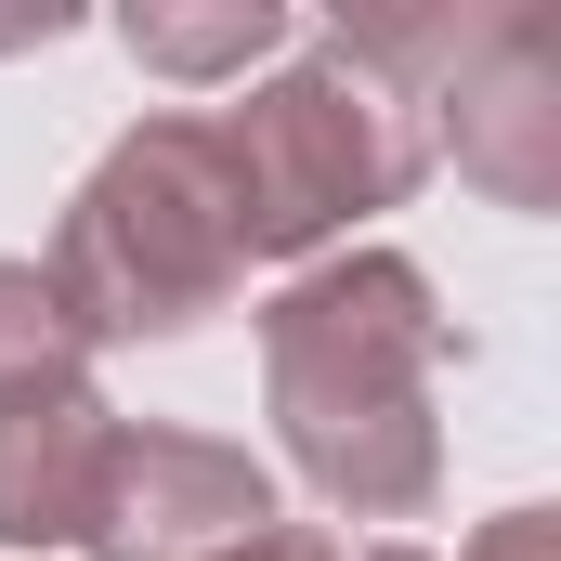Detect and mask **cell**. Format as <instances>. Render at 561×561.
Listing matches in <instances>:
<instances>
[{"instance_id": "1", "label": "cell", "mask_w": 561, "mask_h": 561, "mask_svg": "<svg viewBox=\"0 0 561 561\" xmlns=\"http://www.w3.org/2000/svg\"><path fill=\"white\" fill-rule=\"evenodd\" d=\"M457 327L405 249H327L262 300V392H275L287 470L340 523H419L444 496V379Z\"/></svg>"}, {"instance_id": "2", "label": "cell", "mask_w": 561, "mask_h": 561, "mask_svg": "<svg viewBox=\"0 0 561 561\" xmlns=\"http://www.w3.org/2000/svg\"><path fill=\"white\" fill-rule=\"evenodd\" d=\"M53 300L79 313V340H183L249 287L236 236V183L209 118H144L92 157V183L53 222Z\"/></svg>"}, {"instance_id": "3", "label": "cell", "mask_w": 561, "mask_h": 561, "mask_svg": "<svg viewBox=\"0 0 561 561\" xmlns=\"http://www.w3.org/2000/svg\"><path fill=\"white\" fill-rule=\"evenodd\" d=\"M209 144H222L249 262H327L366 209H405L419 170H431L419 105H405L353 39H313V53H287L275 79H249V92L209 118Z\"/></svg>"}, {"instance_id": "4", "label": "cell", "mask_w": 561, "mask_h": 561, "mask_svg": "<svg viewBox=\"0 0 561 561\" xmlns=\"http://www.w3.org/2000/svg\"><path fill=\"white\" fill-rule=\"evenodd\" d=\"M419 131L496 209H561V26L536 0H457V39L419 92Z\"/></svg>"}, {"instance_id": "5", "label": "cell", "mask_w": 561, "mask_h": 561, "mask_svg": "<svg viewBox=\"0 0 561 561\" xmlns=\"http://www.w3.org/2000/svg\"><path fill=\"white\" fill-rule=\"evenodd\" d=\"M275 523V470L222 431H105V470H92V510H79V549L92 561H222Z\"/></svg>"}, {"instance_id": "6", "label": "cell", "mask_w": 561, "mask_h": 561, "mask_svg": "<svg viewBox=\"0 0 561 561\" xmlns=\"http://www.w3.org/2000/svg\"><path fill=\"white\" fill-rule=\"evenodd\" d=\"M105 431H118V405H105L92 379L0 392V549H79V510H92Z\"/></svg>"}, {"instance_id": "7", "label": "cell", "mask_w": 561, "mask_h": 561, "mask_svg": "<svg viewBox=\"0 0 561 561\" xmlns=\"http://www.w3.org/2000/svg\"><path fill=\"white\" fill-rule=\"evenodd\" d=\"M118 39H131L144 79L222 92V79H249L262 53H287L300 26H287V0H131V13H118Z\"/></svg>"}, {"instance_id": "8", "label": "cell", "mask_w": 561, "mask_h": 561, "mask_svg": "<svg viewBox=\"0 0 561 561\" xmlns=\"http://www.w3.org/2000/svg\"><path fill=\"white\" fill-rule=\"evenodd\" d=\"M53 379H92V340L39 262H0V392H53Z\"/></svg>"}, {"instance_id": "9", "label": "cell", "mask_w": 561, "mask_h": 561, "mask_svg": "<svg viewBox=\"0 0 561 561\" xmlns=\"http://www.w3.org/2000/svg\"><path fill=\"white\" fill-rule=\"evenodd\" d=\"M353 561H431V549H405V536H379V549H353ZM457 561H561V510H496L483 536Z\"/></svg>"}, {"instance_id": "10", "label": "cell", "mask_w": 561, "mask_h": 561, "mask_svg": "<svg viewBox=\"0 0 561 561\" xmlns=\"http://www.w3.org/2000/svg\"><path fill=\"white\" fill-rule=\"evenodd\" d=\"M222 561H353V549H340L327 523H262L249 549H222Z\"/></svg>"}, {"instance_id": "11", "label": "cell", "mask_w": 561, "mask_h": 561, "mask_svg": "<svg viewBox=\"0 0 561 561\" xmlns=\"http://www.w3.org/2000/svg\"><path fill=\"white\" fill-rule=\"evenodd\" d=\"M66 26H79L66 0H26V13H0V53H13V39H66Z\"/></svg>"}]
</instances>
